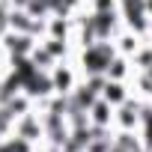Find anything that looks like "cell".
Returning <instances> with one entry per match:
<instances>
[{"instance_id": "9c48e42d", "label": "cell", "mask_w": 152, "mask_h": 152, "mask_svg": "<svg viewBox=\"0 0 152 152\" xmlns=\"http://www.w3.org/2000/svg\"><path fill=\"white\" fill-rule=\"evenodd\" d=\"M39 134V122L33 119V116H27L24 122H21V131H18V137H24V140H33Z\"/></svg>"}, {"instance_id": "4fadbf2b", "label": "cell", "mask_w": 152, "mask_h": 152, "mask_svg": "<svg viewBox=\"0 0 152 152\" xmlns=\"http://www.w3.org/2000/svg\"><path fill=\"white\" fill-rule=\"evenodd\" d=\"M143 87H146V93L152 96V66L146 69V75H143Z\"/></svg>"}, {"instance_id": "277c9868", "label": "cell", "mask_w": 152, "mask_h": 152, "mask_svg": "<svg viewBox=\"0 0 152 152\" xmlns=\"http://www.w3.org/2000/svg\"><path fill=\"white\" fill-rule=\"evenodd\" d=\"M102 99L110 102V104H122V102H128L122 84H119V81H110V78H107V84H104V90H102Z\"/></svg>"}, {"instance_id": "8fae6325", "label": "cell", "mask_w": 152, "mask_h": 152, "mask_svg": "<svg viewBox=\"0 0 152 152\" xmlns=\"http://www.w3.org/2000/svg\"><path fill=\"white\" fill-rule=\"evenodd\" d=\"M51 33H54V39H60V36H66V24H63L60 18H54V21H51Z\"/></svg>"}, {"instance_id": "9a60e30c", "label": "cell", "mask_w": 152, "mask_h": 152, "mask_svg": "<svg viewBox=\"0 0 152 152\" xmlns=\"http://www.w3.org/2000/svg\"><path fill=\"white\" fill-rule=\"evenodd\" d=\"M137 152H143V149H137ZM146 152H152V149H146Z\"/></svg>"}, {"instance_id": "5bb4252c", "label": "cell", "mask_w": 152, "mask_h": 152, "mask_svg": "<svg viewBox=\"0 0 152 152\" xmlns=\"http://www.w3.org/2000/svg\"><path fill=\"white\" fill-rule=\"evenodd\" d=\"M146 9H149V15H152V0H146Z\"/></svg>"}, {"instance_id": "30bf717a", "label": "cell", "mask_w": 152, "mask_h": 152, "mask_svg": "<svg viewBox=\"0 0 152 152\" xmlns=\"http://www.w3.org/2000/svg\"><path fill=\"white\" fill-rule=\"evenodd\" d=\"M122 75H125V60H116V57H113L110 66H107V78H110V81H119Z\"/></svg>"}, {"instance_id": "5b68a950", "label": "cell", "mask_w": 152, "mask_h": 152, "mask_svg": "<svg viewBox=\"0 0 152 152\" xmlns=\"http://www.w3.org/2000/svg\"><path fill=\"white\" fill-rule=\"evenodd\" d=\"M90 119L96 122V125H107L110 122V102H104V99H96V104L90 107Z\"/></svg>"}, {"instance_id": "7a4b0ae2", "label": "cell", "mask_w": 152, "mask_h": 152, "mask_svg": "<svg viewBox=\"0 0 152 152\" xmlns=\"http://www.w3.org/2000/svg\"><path fill=\"white\" fill-rule=\"evenodd\" d=\"M122 6H125V18H128V24H131L134 30H143V27H146V15H149L146 0H122Z\"/></svg>"}, {"instance_id": "7c38bea8", "label": "cell", "mask_w": 152, "mask_h": 152, "mask_svg": "<svg viewBox=\"0 0 152 152\" xmlns=\"http://www.w3.org/2000/svg\"><path fill=\"white\" fill-rule=\"evenodd\" d=\"M96 12H113V0H96Z\"/></svg>"}, {"instance_id": "8992f818", "label": "cell", "mask_w": 152, "mask_h": 152, "mask_svg": "<svg viewBox=\"0 0 152 152\" xmlns=\"http://www.w3.org/2000/svg\"><path fill=\"white\" fill-rule=\"evenodd\" d=\"M137 119H140V107L131 104V102H122V104H119V122H122L125 128H131Z\"/></svg>"}, {"instance_id": "52a82bcc", "label": "cell", "mask_w": 152, "mask_h": 152, "mask_svg": "<svg viewBox=\"0 0 152 152\" xmlns=\"http://www.w3.org/2000/svg\"><path fill=\"white\" fill-rule=\"evenodd\" d=\"M72 84L75 81H72V72L69 69H57L54 72V90L57 93H72Z\"/></svg>"}, {"instance_id": "3957f363", "label": "cell", "mask_w": 152, "mask_h": 152, "mask_svg": "<svg viewBox=\"0 0 152 152\" xmlns=\"http://www.w3.org/2000/svg\"><path fill=\"white\" fill-rule=\"evenodd\" d=\"M6 48H9L15 57H24V54L33 51V42H30L27 33H18V36H9V39H6Z\"/></svg>"}, {"instance_id": "ba28073f", "label": "cell", "mask_w": 152, "mask_h": 152, "mask_svg": "<svg viewBox=\"0 0 152 152\" xmlns=\"http://www.w3.org/2000/svg\"><path fill=\"white\" fill-rule=\"evenodd\" d=\"M27 18H30L27 12H12V15H9V24L18 27V30H24V33H30V30H33V21H27Z\"/></svg>"}, {"instance_id": "6da1fadb", "label": "cell", "mask_w": 152, "mask_h": 152, "mask_svg": "<svg viewBox=\"0 0 152 152\" xmlns=\"http://www.w3.org/2000/svg\"><path fill=\"white\" fill-rule=\"evenodd\" d=\"M110 60H113V45H107V42H93L84 51V69H87V75H107Z\"/></svg>"}]
</instances>
